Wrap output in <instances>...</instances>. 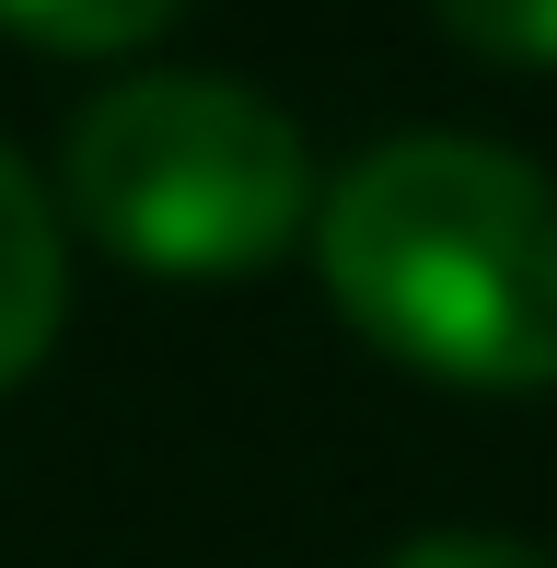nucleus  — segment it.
<instances>
[{
    "mask_svg": "<svg viewBox=\"0 0 557 568\" xmlns=\"http://www.w3.org/2000/svg\"><path fill=\"white\" fill-rule=\"evenodd\" d=\"M59 186L82 232H105L129 267L163 278H233L267 267L314 210V151L291 105L221 70H129L70 116Z\"/></svg>",
    "mask_w": 557,
    "mask_h": 568,
    "instance_id": "obj_2",
    "label": "nucleus"
},
{
    "mask_svg": "<svg viewBox=\"0 0 557 568\" xmlns=\"http://www.w3.org/2000/svg\"><path fill=\"white\" fill-rule=\"evenodd\" d=\"M0 23L36 47H140L174 23V0H0Z\"/></svg>",
    "mask_w": 557,
    "mask_h": 568,
    "instance_id": "obj_4",
    "label": "nucleus"
},
{
    "mask_svg": "<svg viewBox=\"0 0 557 568\" xmlns=\"http://www.w3.org/2000/svg\"><path fill=\"white\" fill-rule=\"evenodd\" d=\"M325 291L442 383H557V174L465 128H395L314 210Z\"/></svg>",
    "mask_w": 557,
    "mask_h": 568,
    "instance_id": "obj_1",
    "label": "nucleus"
},
{
    "mask_svg": "<svg viewBox=\"0 0 557 568\" xmlns=\"http://www.w3.org/2000/svg\"><path fill=\"white\" fill-rule=\"evenodd\" d=\"M384 568H557V546H535V534H407Z\"/></svg>",
    "mask_w": 557,
    "mask_h": 568,
    "instance_id": "obj_6",
    "label": "nucleus"
},
{
    "mask_svg": "<svg viewBox=\"0 0 557 568\" xmlns=\"http://www.w3.org/2000/svg\"><path fill=\"white\" fill-rule=\"evenodd\" d=\"M59 314H70V244H59V210H47V186L23 174V151L0 140V395H12V383L47 359Z\"/></svg>",
    "mask_w": 557,
    "mask_h": 568,
    "instance_id": "obj_3",
    "label": "nucleus"
},
{
    "mask_svg": "<svg viewBox=\"0 0 557 568\" xmlns=\"http://www.w3.org/2000/svg\"><path fill=\"white\" fill-rule=\"evenodd\" d=\"M465 47L488 59H523V70H557V0H429Z\"/></svg>",
    "mask_w": 557,
    "mask_h": 568,
    "instance_id": "obj_5",
    "label": "nucleus"
}]
</instances>
